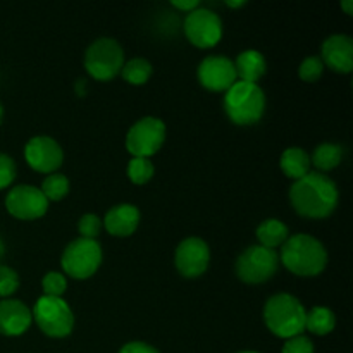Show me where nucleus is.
Listing matches in <instances>:
<instances>
[{
	"mask_svg": "<svg viewBox=\"0 0 353 353\" xmlns=\"http://www.w3.org/2000/svg\"><path fill=\"white\" fill-rule=\"evenodd\" d=\"M290 202L299 216L307 219H326L336 210L340 190L327 174L310 171L307 176L293 181Z\"/></svg>",
	"mask_w": 353,
	"mask_h": 353,
	"instance_id": "f257e3e1",
	"label": "nucleus"
},
{
	"mask_svg": "<svg viewBox=\"0 0 353 353\" xmlns=\"http://www.w3.org/2000/svg\"><path fill=\"white\" fill-rule=\"evenodd\" d=\"M278 255L279 264L300 278H316L327 265V250L323 241L307 233L290 236Z\"/></svg>",
	"mask_w": 353,
	"mask_h": 353,
	"instance_id": "f03ea898",
	"label": "nucleus"
},
{
	"mask_svg": "<svg viewBox=\"0 0 353 353\" xmlns=\"http://www.w3.org/2000/svg\"><path fill=\"white\" fill-rule=\"evenodd\" d=\"M307 310L292 293H276L264 305V323L274 336L290 340L305 331Z\"/></svg>",
	"mask_w": 353,
	"mask_h": 353,
	"instance_id": "7ed1b4c3",
	"label": "nucleus"
},
{
	"mask_svg": "<svg viewBox=\"0 0 353 353\" xmlns=\"http://www.w3.org/2000/svg\"><path fill=\"white\" fill-rule=\"evenodd\" d=\"M265 105V93L257 83L236 81L228 92H224V112L236 126L257 124L264 116Z\"/></svg>",
	"mask_w": 353,
	"mask_h": 353,
	"instance_id": "20e7f679",
	"label": "nucleus"
},
{
	"mask_svg": "<svg viewBox=\"0 0 353 353\" xmlns=\"http://www.w3.org/2000/svg\"><path fill=\"white\" fill-rule=\"evenodd\" d=\"M31 314L38 330L48 338L55 340L68 338L74 330V312L64 299L41 295L34 303Z\"/></svg>",
	"mask_w": 353,
	"mask_h": 353,
	"instance_id": "39448f33",
	"label": "nucleus"
},
{
	"mask_svg": "<svg viewBox=\"0 0 353 353\" xmlns=\"http://www.w3.org/2000/svg\"><path fill=\"white\" fill-rule=\"evenodd\" d=\"M103 252L97 240H86V238H76L61 255L62 274L69 276L78 281H85L95 276L102 265Z\"/></svg>",
	"mask_w": 353,
	"mask_h": 353,
	"instance_id": "423d86ee",
	"label": "nucleus"
},
{
	"mask_svg": "<svg viewBox=\"0 0 353 353\" xmlns=\"http://www.w3.org/2000/svg\"><path fill=\"white\" fill-rule=\"evenodd\" d=\"M124 50L114 38L102 37L88 45L85 52V69L97 81H110L121 74Z\"/></svg>",
	"mask_w": 353,
	"mask_h": 353,
	"instance_id": "0eeeda50",
	"label": "nucleus"
},
{
	"mask_svg": "<svg viewBox=\"0 0 353 353\" xmlns=\"http://www.w3.org/2000/svg\"><path fill=\"white\" fill-rule=\"evenodd\" d=\"M279 269V255L276 250L262 245H252L238 255L234 272L247 285H262L274 278Z\"/></svg>",
	"mask_w": 353,
	"mask_h": 353,
	"instance_id": "6e6552de",
	"label": "nucleus"
},
{
	"mask_svg": "<svg viewBox=\"0 0 353 353\" xmlns=\"http://www.w3.org/2000/svg\"><path fill=\"white\" fill-rule=\"evenodd\" d=\"M165 124L159 117L147 116L133 124L126 133V150L131 157L150 159L165 141Z\"/></svg>",
	"mask_w": 353,
	"mask_h": 353,
	"instance_id": "1a4fd4ad",
	"label": "nucleus"
},
{
	"mask_svg": "<svg viewBox=\"0 0 353 353\" xmlns=\"http://www.w3.org/2000/svg\"><path fill=\"white\" fill-rule=\"evenodd\" d=\"M183 31L190 43L196 48H212L223 38V21L214 10L200 6L186 14Z\"/></svg>",
	"mask_w": 353,
	"mask_h": 353,
	"instance_id": "9d476101",
	"label": "nucleus"
},
{
	"mask_svg": "<svg viewBox=\"0 0 353 353\" xmlns=\"http://www.w3.org/2000/svg\"><path fill=\"white\" fill-rule=\"evenodd\" d=\"M24 159L33 171L41 174H54L64 162V150L52 137L37 134L24 145Z\"/></svg>",
	"mask_w": 353,
	"mask_h": 353,
	"instance_id": "9b49d317",
	"label": "nucleus"
},
{
	"mask_svg": "<svg viewBox=\"0 0 353 353\" xmlns=\"http://www.w3.org/2000/svg\"><path fill=\"white\" fill-rule=\"evenodd\" d=\"M6 209L19 221H37L47 214L48 200L37 186L17 185L6 195Z\"/></svg>",
	"mask_w": 353,
	"mask_h": 353,
	"instance_id": "f8f14e48",
	"label": "nucleus"
},
{
	"mask_svg": "<svg viewBox=\"0 0 353 353\" xmlns=\"http://www.w3.org/2000/svg\"><path fill=\"white\" fill-rule=\"evenodd\" d=\"M210 248L199 236H188L178 245L174 252V265L186 279H196L209 269Z\"/></svg>",
	"mask_w": 353,
	"mask_h": 353,
	"instance_id": "ddd939ff",
	"label": "nucleus"
},
{
	"mask_svg": "<svg viewBox=\"0 0 353 353\" xmlns=\"http://www.w3.org/2000/svg\"><path fill=\"white\" fill-rule=\"evenodd\" d=\"M199 83L209 92H228L238 81L233 61L226 55H207L196 68Z\"/></svg>",
	"mask_w": 353,
	"mask_h": 353,
	"instance_id": "4468645a",
	"label": "nucleus"
},
{
	"mask_svg": "<svg viewBox=\"0 0 353 353\" xmlns=\"http://www.w3.org/2000/svg\"><path fill=\"white\" fill-rule=\"evenodd\" d=\"M321 61L331 71L350 74L353 71V40L348 34H331L321 45Z\"/></svg>",
	"mask_w": 353,
	"mask_h": 353,
	"instance_id": "2eb2a0df",
	"label": "nucleus"
},
{
	"mask_svg": "<svg viewBox=\"0 0 353 353\" xmlns=\"http://www.w3.org/2000/svg\"><path fill=\"white\" fill-rule=\"evenodd\" d=\"M33 324L31 309L21 300H0V334L2 336H21Z\"/></svg>",
	"mask_w": 353,
	"mask_h": 353,
	"instance_id": "dca6fc26",
	"label": "nucleus"
},
{
	"mask_svg": "<svg viewBox=\"0 0 353 353\" xmlns=\"http://www.w3.org/2000/svg\"><path fill=\"white\" fill-rule=\"evenodd\" d=\"M140 209L133 203H117L110 207L102 219L103 228L110 236L128 238L140 226Z\"/></svg>",
	"mask_w": 353,
	"mask_h": 353,
	"instance_id": "f3484780",
	"label": "nucleus"
},
{
	"mask_svg": "<svg viewBox=\"0 0 353 353\" xmlns=\"http://www.w3.org/2000/svg\"><path fill=\"white\" fill-rule=\"evenodd\" d=\"M234 69H236L238 81L245 83H257L262 79V76L268 71V61L264 54L255 48H248L238 54L236 61H233Z\"/></svg>",
	"mask_w": 353,
	"mask_h": 353,
	"instance_id": "a211bd4d",
	"label": "nucleus"
},
{
	"mask_svg": "<svg viewBox=\"0 0 353 353\" xmlns=\"http://www.w3.org/2000/svg\"><path fill=\"white\" fill-rule=\"evenodd\" d=\"M279 168L285 172L286 178L290 179H300L307 176L312 169V162H310L309 152L303 150L300 147H288L283 150L281 157H279Z\"/></svg>",
	"mask_w": 353,
	"mask_h": 353,
	"instance_id": "6ab92c4d",
	"label": "nucleus"
},
{
	"mask_svg": "<svg viewBox=\"0 0 353 353\" xmlns=\"http://www.w3.org/2000/svg\"><path fill=\"white\" fill-rule=\"evenodd\" d=\"M255 236H257L259 245L265 248H281L285 241L290 238V230L283 221L276 219V217H269L264 219L255 230Z\"/></svg>",
	"mask_w": 353,
	"mask_h": 353,
	"instance_id": "aec40b11",
	"label": "nucleus"
},
{
	"mask_svg": "<svg viewBox=\"0 0 353 353\" xmlns=\"http://www.w3.org/2000/svg\"><path fill=\"white\" fill-rule=\"evenodd\" d=\"M343 161V147L338 143H321L310 155V162L317 172L327 174L330 171L336 169Z\"/></svg>",
	"mask_w": 353,
	"mask_h": 353,
	"instance_id": "412c9836",
	"label": "nucleus"
},
{
	"mask_svg": "<svg viewBox=\"0 0 353 353\" xmlns=\"http://www.w3.org/2000/svg\"><path fill=\"white\" fill-rule=\"evenodd\" d=\"M336 327V316L331 309L323 305H316L307 310L305 330L316 336H326L331 334Z\"/></svg>",
	"mask_w": 353,
	"mask_h": 353,
	"instance_id": "4be33fe9",
	"label": "nucleus"
},
{
	"mask_svg": "<svg viewBox=\"0 0 353 353\" xmlns=\"http://www.w3.org/2000/svg\"><path fill=\"white\" fill-rule=\"evenodd\" d=\"M154 68H152L150 61L143 57H133L130 61H124L123 69H121V76L126 83L133 86H141L150 79Z\"/></svg>",
	"mask_w": 353,
	"mask_h": 353,
	"instance_id": "5701e85b",
	"label": "nucleus"
},
{
	"mask_svg": "<svg viewBox=\"0 0 353 353\" xmlns=\"http://www.w3.org/2000/svg\"><path fill=\"white\" fill-rule=\"evenodd\" d=\"M69 190H71V183H69L68 176L59 174V172H54V174H48L47 178L41 183L40 192L43 193L45 199L50 202H61L68 196Z\"/></svg>",
	"mask_w": 353,
	"mask_h": 353,
	"instance_id": "b1692460",
	"label": "nucleus"
},
{
	"mask_svg": "<svg viewBox=\"0 0 353 353\" xmlns=\"http://www.w3.org/2000/svg\"><path fill=\"white\" fill-rule=\"evenodd\" d=\"M154 162L150 159L145 157H131V161L128 162L126 168V174L130 178V181L133 185H147L152 178H154Z\"/></svg>",
	"mask_w": 353,
	"mask_h": 353,
	"instance_id": "393cba45",
	"label": "nucleus"
},
{
	"mask_svg": "<svg viewBox=\"0 0 353 353\" xmlns=\"http://www.w3.org/2000/svg\"><path fill=\"white\" fill-rule=\"evenodd\" d=\"M41 290H43L45 296H57L62 299V295L68 290V278L62 272L50 271L43 276L41 279Z\"/></svg>",
	"mask_w": 353,
	"mask_h": 353,
	"instance_id": "a878e982",
	"label": "nucleus"
},
{
	"mask_svg": "<svg viewBox=\"0 0 353 353\" xmlns=\"http://www.w3.org/2000/svg\"><path fill=\"white\" fill-rule=\"evenodd\" d=\"M324 72V64L321 61L319 55H309L302 61L299 68V76L302 81L305 83H316L319 81L321 76Z\"/></svg>",
	"mask_w": 353,
	"mask_h": 353,
	"instance_id": "bb28decb",
	"label": "nucleus"
},
{
	"mask_svg": "<svg viewBox=\"0 0 353 353\" xmlns=\"http://www.w3.org/2000/svg\"><path fill=\"white\" fill-rule=\"evenodd\" d=\"M19 274L9 265L0 264V299H10L19 290Z\"/></svg>",
	"mask_w": 353,
	"mask_h": 353,
	"instance_id": "cd10ccee",
	"label": "nucleus"
},
{
	"mask_svg": "<svg viewBox=\"0 0 353 353\" xmlns=\"http://www.w3.org/2000/svg\"><path fill=\"white\" fill-rule=\"evenodd\" d=\"M102 228V219L97 214H83L78 221V233L81 234L79 238H86V240H97Z\"/></svg>",
	"mask_w": 353,
	"mask_h": 353,
	"instance_id": "c85d7f7f",
	"label": "nucleus"
},
{
	"mask_svg": "<svg viewBox=\"0 0 353 353\" xmlns=\"http://www.w3.org/2000/svg\"><path fill=\"white\" fill-rule=\"evenodd\" d=\"M17 176V165L10 155L0 152V190L9 188Z\"/></svg>",
	"mask_w": 353,
	"mask_h": 353,
	"instance_id": "c756f323",
	"label": "nucleus"
},
{
	"mask_svg": "<svg viewBox=\"0 0 353 353\" xmlns=\"http://www.w3.org/2000/svg\"><path fill=\"white\" fill-rule=\"evenodd\" d=\"M281 353H316V348L309 336L299 334V336H293L285 341Z\"/></svg>",
	"mask_w": 353,
	"mask_h": 353,
	"instance_id": "7c9ffc66",
	"label": "nucleus"
},
{
	"mask_svg": "<svg viewBox=\"0 0 353 353\" xmlns=\"http://www.w3.org/2000/svg\"><path fill=\"white\" fill-rule=\"evenodd\" d=\"M119 353H161L155 347L145 343V341H130L121 348Z\"/></svg>",
	"mask_w": 353,
	"mask_h": 353,
	"instance_id": "2f4dec72",
	"label": "nucleus"
},
{
	"mask_svg": "<svg viewBox=\"0 0 353 353\" xmlns=\"http://www.w3.org/2000/svg\"><path fill=\"white\" fill-rule=\"evenodd\" d=\"M171 6L174 7V9L183 10V12H192L196 7H200V2L199 0H172Z\"/></svg>",
	"mask_w": 353,
	"mask_h": 353,
	"instance_id": "473e14b6",
	"label": "nucleus"
},
{
	"mask_svg": "<svg viewBox=\"0 0 353 353\" xmlns=\"http://www.w3.org/2000/svg\"><path fill=\"white\" fill-rule=\"evenodd\" d=\"M341 9L345 10V14H347V16H352V14H353V0H343V2H341Z\"/></svg>",
	"mask_w": 353,
	"mask_h": 353,
	"instance_id": "72a5a7b5",
	"label": "nucleus"
},
{
	"mask_svg": "<svg viewBox=\"0 0 353 353\" xmlns=\"http://www.w3.org/2000/svg\"><path fill=\"white\" fill-rule=\"evenodd\" d=\"M85 88H86L85 79H78V81H76V92H78L79 97L85 95Z\"/></svg>",
	"mask_w": 353,
	"mask_h": 353,
	"instance_id": "f704fd0d",
	"label": "nucleus"
},
{
	"mask_svg": "<svg viewBox=\"0 0 353 353\" xmlns=\"http://www.w3.org/2000/svg\"><path fill=\"white\" fill-rule=\"evenodd\" d=\"M224 3H226L228 7H231V9H238V7L247 6V2H245V0H238V2H233V0H226Z\"/></svg>",
	"mask_w": 353,
	"mask_h": 353,
	"instance_id": "c9c22d12",
	"label": "nucleus"
},
{
	"mask_svg": "<svg viewBox=\"0 0 353 353\" xmlns=\"http://www.w3.org/2000/svg\"><path fill=\"white\" fill-rule=\"evenodd\" d=\"M3 254H6V245H3V240L0 238V261H2Z\"/></svg>",
	"mask_w": 353,
	"mask_h": 353,
	"instance_id": "e433bc0d",
	"label": "nucleus"
},
{
	"mask_svg": "<svg viewBox=\"0 0 353 353\" xmlns=\"http://www.w3.org/2000/svg\"><path fill=\"white\" fill-rule=\"evenodd\" d=\"M2 119H3V107L2 103H0V124H2Z\"/></svg>",
	"mask_w": 353,
	"mask_h": 353,
	"instance_id": "4c0bfd02",
	"label": "nucleus"
},
{
	"mask_svg": "<svg viewBox=\"0 0 353 353\" xmlns=\"http://www.w3.org/2000/svg\"><path fill=\"white\" fill-rule=\"evenodd\" d=\"M238 353H259V352H254V350H243V352H238Z\"/></svg>",
	"mask_w": 353,
	"mask_h": 353,
	"instance_id": "58836bf2",
	"label": "nucleus"
}]
</instances>
